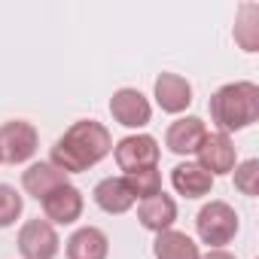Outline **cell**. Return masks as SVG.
<instances>
[{"mask_svg": "<svg viewBox=\"0 0 259 259\" xmlns=\"http://www.w3.org/2000/svg\"><path fill=\"white\" fill-rule=\"evenodd\" d=\"M122 177H125L128 189H132L135 201H144V198H153V195L165 192L162 189V171H159V165L156 168H141V171H132V174H122Z\"/></svg>", "mask_w": 259, "mask_h": 259, "instance_id": "cell-19", "label": "cell"}, {"mask_svg": "<svg viewBox=\"0 0 259 259\" xmlns=\"http://www.w3.org/2000/svg\"><path fill=\"white\" fill-rule=\"evenodd\" d=\"M195 156H198V165H201L213 180L232 174L235 165H238V147H235V141H232L229 135H223V132H207Z\"/></svg>", "mask_w": 259, "mask_h": 259, "instance_id": "cell-8", "label": "cell"}, {"mask_svg": "<svg viewBox=\"0 0 259 259\" xmlns=\"http://www.w3.org/2000/svg\"><path fill=\"white\" fill-rule=\"evenodd\" d=\"M22 210H25V195L10 183H0V229L16 226Z\"/></svg>", "mask_w": 259, "mask_h": 259, "instance_id": "cell-20", "label": "cell"}, {"mask_svg": "<svg viewBox=\"0 0 259 259\" xmlns=\"http://www.w3.org/2000/svg\"><path fill=\"white\" fill-rule=\"evenodd\" d=\"M153 256L156 259H201V247L195 244L192 235H186L180 229H168V232L156 235Z\"/></svg>", "mask_w": 259, "mask_h": 259, "instance_id": "cell-17", "label": "cell"}, {"mask_svg": "<svg viewBox=\"0 0 259 259\" xmlns=\"http://www.w3.org/2000/svg\"><path fill=\"white\" fill-rule=\"evenodd\" d=\"M232 177H235V189L241 195H247V198H256L259 195V159L238 162L235 171H232Z\"/></svg>", "mask_w": 259, "mask_h": 259, "instance_id": "cell-21", "label": "cell"}, {"mask_svg": "<svg viewBox=\"0 0 259 259\" xmlns=\"http://www.w3.org/2000/svg\"><path fill=\"white\" fill-rule=\"evenodd\" d=\"M64 183H70V177H67L61 168H55L49 159H46V162H31V165L22 171V189H25L31 198H37V201H43L52 189H58V186H64Z\"/></svg>", "mask_w": 259, "mask_h": 259, "instance_id": "cell-13", "label": "cell"}, {"mask_svg": "<svg viewBox=\"0 0 259 259\" xmlns=\"http://www.w3.org/2000/svg\"><path fill=\"white\" fill-rule=\"evenodd\" d=\"M201 259H238L232 250H226V247H220V250H207V253H201Z\"/></svg>", "mask_w": 259, "mask_h": 259, "instance_id": "cell-22", "label": "cell"}, {"mask_svg": "<svg viewBox=\"0 0 259 259\" xmlns=\"http://www.w3.org/2000/svg\"><path fill=\"white\" fill-rule=\"evenodd\" d=\"M159 156H162L159 141L153 135H144V132L125 135L122 141L113 144V159H116V165L125 174L141 171V168H156L159 165Z\"/></svg>", "mask_w": 259, "mask_h": 259, "instance_id": "cell-5", "label": "cell"}, {"mask_svg": "<svg viewBox=\"0 0 259 259\" xmlns=\"http://www.w3.org/2000/svg\"><path fill=\"white\" fill-rule=\"evenodd\" d=\"M210 119L217 125V132L229 138L259 122V85L250 79H235L220 85L210 95Z\"/></svg>", "mask_w": 259, "mask_h": 259, "instance_id": "cell-2", "label": "cell"}, {"mask_svg": "<svg viewBox=\"0 0 259 259\" xmlns=\"http://www.w3.org/2000/svg\"><path fill=\"white\" fill-rule=\"evenodd\" d=\"M238 229H241L238 210L223 198H210L195 213V232H198V241L207 244V250H220V247L232 244Z\"/></svg>", "mask_w": 259, "mask_h": 259, "instance_id": "cell-3", "label": "cell"}, {"mask_svg": "<svg viewBox=\"0 0 259 259\" xmlns=\"http://www.w3.org/2000/svg\"><path fill=\"white\" fill-rule=\"evenodd\" d=\"M235 43L253 55L259 52V4H241L235 13Z\"/></svg>", "mask_w": 259, "mask_h": 259, "instance_id": "cell-18", "label": "cell"}, {"mask_svg": "<svg viewBox=\"0 0 259 259\" xmlns=\"http://www.w3.org/2000/svg\"><path fill=\"white\" fill-rule=\"evenodd\" d=\"M40 150V132L28 119H10L0 125V162L25 165Z\"/></svg>", "mask_w": 259, "mask_h": 259, "instance_id": "cell-4", "label": "cell"}, {"mask_svg": "<svg viewBox=\"0 0 259 259\" xmlns=\"http://www.w3.org/2000/svg\"><path fill=\"white\" fill-rule=\"evenodd\" d=\"M67 259H107L110 256V238L98 226H79L64 241Z\"/></svg>", "mask_w": 259, "mask_h": 259, "instance_id": "cell-15", "label": "cell"}, {"mask_svg": "<svg viewBox=\"0 0 259 259\" xmlns=\"http://www.w3.org/2000/svg\"><path fill=\"white\" fill-rule=\"evenodd\" d=\"M207 135V125L198 119V116H180L168 125L165 132V147L174 153V156H195L201 141Z\"/></svg>", "mask_w": 259, "mask_h": 259, "instance_id": "cell-11", "label": "cell"}, {"mask_svg": "<svg viewBox=\"0 0 259 259\" xmlns=\"http://www.w3.org/2000/svg\"><path fill=\"white\" fill-rule=\"evenodd\" d=\"M138 223L147 232H156V235L174 229V223H177V201L168 192H159L153 198L138 201Z\"/></svg>", "mask_w": 259, "mask_h": 259, "instance_id": "cell-14", "label": "cell"}, {"mask_svg": "<svg viewBox=\"0 0 259 259\" xmlns=\"http://www.w3.org/2000/svg\"><path fill=\"white\" fill-rule=\"evenodd\" d=\"M110 153H113L110 128L104 122H95V119H76L67 132L52 144L49 162L70 177V174H82V171L95 168Z\"/></svg>", "mask_w": 259, "mask_h": 259, "instance_id": "cell-1", "label": "cell"}, {"mask_svg": "<svg viewBox=\"0 0 259 259\" xmlns=\"http://www.w3.org/2000/svg\"><path fill=\"white\" fill-rule=\"evenodd\" d=\"M19 253L22 259H55L58 250H61V238H58V229L49 223V220H28L22 229H19Z\"/></svg>", "mask_w": 259, "mask_h": 259, "instance_id": "cell-7", "label": "cell"}, {"mask_svg": "<svg viewBox=\"0 0 259 259\" xmlns=\"http://www.w3.org/2000/svg\"><path fill=\"white\" fill-rule=\"evenodd\" d=\"M110 116H113L116 125L128 128V132H141V128H147L150 119H153V104H150V98L141 89L125 85V89L113 92V98H110Z\"/></svg>", "mask_w": 259, "mask_h": 259, "instance_id": "cell-6", "label": "cell"}, {"mask_svg": "<svg viewBox=\"0 0 259 259\" xmlns=\"http://www.w3.org/2000/svg\"><path fill=\"white\" fill-rule=\"evenodd\" d=\"M40 207H43V220H49V223L58 229V226H73V223L82 217L85 198H82V192H79L73 183H64V186L52 189V192L40 201Z\"/></svg>", "mask_w": 259, "mask_h": 259, "instance_id": "cell-9", "label": "cell"}, {"mask_svg": "<svg viewBox=\"0 0 259 259\" xmlns=\"http://www.w3.org/2000/svg\"><path fill=\"white\" fill-rule=\"evenodd\" d=\"M92 198L110 217L128 213V210L138 204L135 195H132V189H128V183H125V177H104V180H98L95 189H92Z\"/></svg>", "mask_w": 259, "mask_h": 259, "instance_id": "cell-12", "label": "cell"}, {"mask_svg": "<svg viewBox=\"0 0 259 259\" xmlns=\"http://www.w3.org/2000/svg\"><path fill=\"white\" fill-rule=\"evenodd\" d=\"M153 98H156V104H159L165 113L180 116V113H186V110L192 107V82H189L186 76H180V73L165 70V73H159L156 82H153Z\"/></svg>", "mask_w": 259, "mask_h": 259, "instance_id": "cell-10", "label": "cell"}, {"mask_svg": "<svg viewBox=\"0 0 259 259\" xmlns=\"http://www.w3.org/2000/svg\"><path fill=\"white\" fill-rule=\"evenodd\" d=\"M213 177L198 165V162H180L174 171H171V186H174V192L177 195H183V198H204V195H210L213 192Z\"/></svg>", "mask_w": 259, "mask_h": 259, "instance_id": "cell-16", "label": "cell"}]
</instances>
